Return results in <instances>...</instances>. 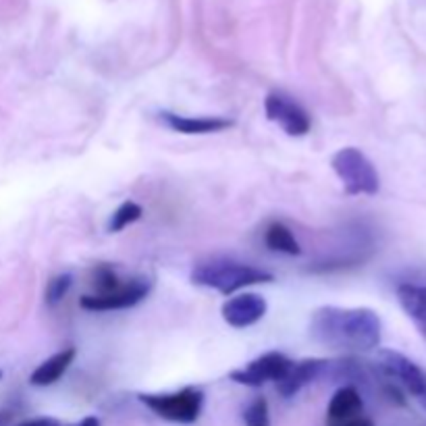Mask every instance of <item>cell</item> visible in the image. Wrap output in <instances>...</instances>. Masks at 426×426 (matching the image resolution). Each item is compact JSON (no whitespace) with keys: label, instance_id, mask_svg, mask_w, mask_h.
I'll use <instances>...</instances> for the list:
<instances>
[{"label":"cell","instance_id":"7a4b0ae2","mask_svg":"<svg viewBox=\"0 0 426 426\" xmlns=\"http://www.w3.org/2000/svg\"><path fill=\"white\" fill-rule=\"evenodd\" d=\"M190 281L198 287L214 289L222 296H231L239 289H245L250 285L258 283H271L275 281V275L268 271H262L258 266L231 260V258H213L206 262H200L194 266Z\"/></svg>","mask_w":426,"mask_h":426},{"label":"cell","instance_id":"6da1fadb","mask_svg":"<svg viewBox=\"0 0 426 426\" xmlns=\"http://www.w3.org/2000/svg\"><path fill=\"white\" fill-rule=\"evenodd\" d=\"M383 322L370 308L322 306L310 317V337L322 347L370 351L381 345Z\"/></svg>","mask_w":426,"mask_h":426},{"label":"cell","instance_id":"d4e9b609","mask_svg":"<svg viewBox=\"0 0 426 426\" xmlns=\"http://www.w3.org/2000/svg\"><path fill=\"white\" fill-rule=\"evenodd\" d=\"M0 379H2V370H0Z\"/></svg>","mask_w":426,"mask_h":426},{"label":"cell","instance_id":"30bf717a","mask_svg":"<svg viewBox=\"0 0 426 426\" xmlns=\"http://www.w3.org/2000/svg\"><path fill=\"white\" fill-rule=\"evenodd\" d=\"M158 119L169 129L177 133H185V135H206V133L225 131L235 125L233 119H225V116H185L177 112H169V110H162Z\"/></svg>","mask_w":426,"mask_h":426},{"label":"cell","instance_id":"ffe728a7","mask_svg":"<svg viewBox=\"0 0 426 426\" xmlns=\"http://www.w3.org/2000/svg\"><path fill=\"white\" fill-rule=\"evenodd\" d=\"M326 426H374V423L366 416H351V418H343V420H326Z\"/></svg>","mask_w":426,"mask_h":426},{"label":"cell","instance_id":"e0dca14e","mask_svg":"<svg viewBox=\"0 0 426 426\" xmlns=\"http://www.w3.org/2000/svg\"><path fill=\"white\" fill-rule=\"evenodd\" d=\"M243 425L245 426H271L268 402L264 397H254L248 408L243 410Z\"/></svg>","mask_w":426,"mask_h":426},{"label":"cell","instance_id":"8992f818","mask_svg":"<svg viewBox=\"0 0 426 426\" xmlns=\"http://www.w3.org/2000/svg\"><path fill=\"white\" fill-rule=\"evenodd\" d=\"M152 287H154L152 279L135 277L110 294H88L79 298V306L90 312H110V310L133 308L150 296Z\"/></svg>","mask_w":426,"mask_h":426},{"label":"cell","instance_id":"7402d4cb","mask_svg":"<svg viewBox=\"0 0 426 426\" xmlns=\"http://www.w3.org/2000/svg\"><path fill=\"white\" fill-rule=\"evenodd\" d=\"M77 426H100V420L96 416H86L82 423H77Z\"/></svg>","mask_w":426,"mask_h":426},{"label":"cell","instance_id":"5bb4252c","mask_svg":"<svg viewBox=\"0 0 426 426\" xmlns=\"http://www.w3.org/2000/svg\"><path fill=\"white\" fill-rule=\"evenodd\" d=\"M364 414V402L356 387H341L333 393L328 408H326V420H343L351 416Z\"/></svg>","mask_w":426,"mask_h":426},{"label":"cell","instance_id":"44dd1931","mask_svg":"<svg viewBox=\"0 0 426 426\" xmlns=\"http://www.w3.org/2000/svg\"><path fill=\"white\" fill-rule=\"evenodd\" d=\"M15 426H61L56 418H48V416H40V418H31V420H23Z\"/></svg>","mask_w":426,"mask_h":426},{"label":"cell","instance_id":"277c9868","mask_svg":"<svg viewBox=\"0 0 426 426\" xmlns=\"http://www.w3.org/2000/svg\"><path fill=\"white\" fill-rule=\"evenodd\" d=\"M137 400L158 418L175 425H194L204 408V393L196 387H183L173 393H139Z\"/></svg>","mask_w":426,"mask_h":426},{"label":"cell","instance_id":"ba28073f","mask_svg":"<svg viewBox=\"0 0 426 426\" xmlns=\"http://www.w3.org/2000/svg\"><path fill=\"white\" fill-rule=\"evenodd\" d=\"M264 112H266V119L277 123L289 137H304L312 127L310 114L296 100L279 92H273L266 96Z\"/></svg>","mask_w":426,"mask_h":426},{"label":"cell","instance_id":"cb8c5ba5","mask_svg":"<svg viewBox=\"0 0 426 426\" xmlns=\"http://www.w3.org/2000/svg\"><path fill=\"white\" fill-rule=\"evenodd\" d=\"M61 426H77V425H63V423H61Z\"/></svg>","mask_w":426,"mask_h":426},{"label":"cell","instance_id":"d6986e66","mask_svg":"<svg viewBox=\"0 0 426 426\" xmlns=\"http://www.w3.org/2000/svg\"><path fill=\"white\" fill-rule=\"evenodd\" d=\"M94 277V287H96V294H110L114 289H119L123 283L121 279L116 277L114 268L108 266V264H98L92 273Z\"/></svg>","mask_w":426,"mask_h":426},{"label":"cell","instance_id":"3957f363","mask_svg":"<svg viewBox=\"0 0 426 426\" xmlns=\"http://www.w3.org/2000/svg\"><path fill=\"white\" fill-rule=\"evenodd\" d=\"M330 167L341 179L347 196H376L381 190V175L372 160L358 148L347 146L333 154Z\"/></svg>","mask_w":426,"mask_h":426},{"label":"cell","instance_id":"5b68a950","mask_svg":"<svg viewBox=\"0 0 426 426\" xmlns=\"http://www.w3.org/2000/svg\"><path fill=\"white\" fill-rule=\"evenodd\" d=\"M379 366L381 370L395 379L426 412V370L416 364L414 360H410L408 356L395 351V349H379Z\"/></svg>","mask_w":426,"mask_h":426},{"label":"cell","instance_id":"603a6c76","mask_svg":"<svg viewBox=\"0 0 426 426\" xmlns=\"http://www.w3.org/2000/svg\"><path fill=\"white\" fill-rule=\"evenodd\" d=\"M8 418H10V414H8L6 410H0V426L6 425V423H8Z\"/></svg>","mask_w":426,"mask_h":426},{"label":"cell","instance_id":"4fadbf2b","mask_svg":"<svg viewBox=\"0 0 426 426\" xmlns=\"http://www.w3.org/2000/svg\"><path fill=\"white\" fill-rule=\"evenodd\" d=\"M397 300L404 312L416 324L426 339V287L414 283H402L397 287Z\"/></svg>","mask_w":426,"mask_h":426},{"label":"cell","instance_id":"ac0fdd59","mask_svg":"<svg viewBox=\"0 0 426 426\" xmlns=\"http://www.w3.org/2000/svg\"><path fill=\"white\" fill-rule=\"evenodd\" d=\"M73 285V277L69 273H63V275H56L48 281L46 285V294H44V300L48 306H56L71 289Z\"/></svg>","mask_w":426,"mask_h":426},{"label":"cell","instance_id":"8fae6325","mask_svg":"<svg viewBox=\"0 0 426 426\" xmlns=\"http://www.w3.org/2000/svg\"><path fill=\"white\" fill-rule=\"evenodd\" d=\"M326 368H328V362L319 360V358H308V360H302V362H294L289 372L285 374V379L277 383V391L283 397L289 400L296 393H300L306 385L317 381Z\"/></svg>","mask_w":426,"mask_h":426},{"label":"cell","instance_id":"7c38bea8","mask_svg":"<svg viewBox=\"0 0 426 426\" xmlns=\"http://www.w3.org/2000/svg\"><path fill=\"white\" fill-rule=\"evenodd\" d=\"M75 358H77V349H75L73 345L61 349L59 353L50 356L48 360H44V362L31 372L29 383H31L33 387H50V385H54V383L69 370V366L75 362Z\"/></svg>","mask_w":426,"mask_h":426},{"label":"cell","instance_id":"2e32d148","mask_svg":"<svg viewBox=\"0 0 426 426\" xmlns=\"http://www.w3.org/2000/svg\"><path fill=\"white\" fill-rule=\"evenodd\" d=\"M142 214H144V208H142L137 202H133V200L123 202L114 213L110 214V218H108V233H121L125 227L137 222V220L142 218Z\"/></svg>","mask_w":426,"mask_h":426},{"label":"cell","instance_id":"9a60e30c","mask_svg":"<svg viewBox=\"0 0 426 426\" xmlns=\"http://www.w3.org/2000/svg\"><path fill=\"white\" fill-rule=\"evenodd\" d=\"M264 241H266L268 250H273V252L287 254V256H300L302 254L300 241L296 239L291 229L283 222H273L264 233Z\"/></svg>","mask_w":426,"mask_h":426},{"label":"cell","instance_id":"52a82bcc","mask_svg":"<svg viewBox=\"0 0 426 426\" xmlns=\"http://www.w3.org/2000/svg\"><path fill=\"white\" fill-rule=\"evenodd\" d=\"M291 364L294 362L285 353H281V351H266V353L258 356L256 360H252L250 364H245L243 368L231 370L229 379L239 383V385L258 389V387H264L271 381H275V383L283 381L285 374L289 372Z\"/></svg>","mask_w":426,"mask_h":426},{"label":"cell","instance_id":"9c48e42d","mask_svg":"<svg viewBox=\"0 0 426 426\" xmlns=\"http://www.w3.org/2000/svg\"><path fill=\"white\" fill-rule=\"evenodd\" d=\"M268 304L258 294H239L227 300L220 308L222 320L233 328H248L264 319Z\"/></svg>","mask_w":426,"mask_h":426}]
</instances>
